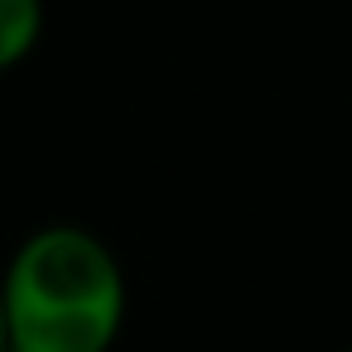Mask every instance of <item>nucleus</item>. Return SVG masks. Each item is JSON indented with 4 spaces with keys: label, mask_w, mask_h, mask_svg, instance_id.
Masks as SVG:
<instances>
[{
    "label": "nucleus",
    "mask_w": 352,
    "mask_h": 352,
    "mask_svg": "<svg viewBox=\"0 0 352 352\" xmlns=\"http://www.w3.org/2000/svg\"><path fill=\"white\" fill-rule=\"evenodd\" d=\"M44 39V0H0V73L20 68Z\"/></svg>",
    "instance_id": "obj_2"
},
{
    "label": "nucleus",
    "mask_w": 352,
    "mask_h": 352,
    "mask_svg": "<svg viewBox=\"0 0 352 352\" xmlns=\"http://www.w3.org/2000/svg\"><path fill=\"white\" fill-rule=\"evenodd\" d=\"M0 352H10V323H6V294H0Z\"/></svg>",
    "instance_id": "obj_3"
},
{
    "label": "nucleus",
    "mask_w": 352,
    "mask_h": 352,
    "mask_svg": "<svg viewBox=\"0 0 352 352\" xmlns=\"http://www.w3.org/2000/svg\"><path fill=\"white\" fill-rule=\"evenodd\" d=\"M0 294L10 352H111L126 328V270L78 222L30 232L0 275Z\"/></svg>",
    "instance_id": "obj_1"
}]
</instances>
